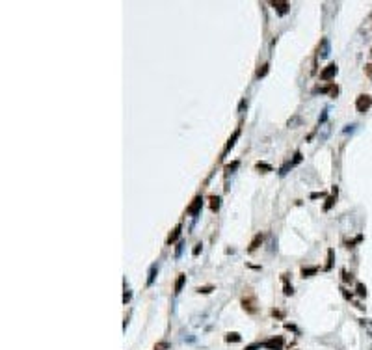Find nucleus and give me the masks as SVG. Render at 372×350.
I'll return each mask as SVG.
<instances>
[{
    "instance_id": "nucleus-1",
    "label": "nucleus",
    "mask_w": 372,
    "mask_h": 350,
    "mask_svg": "<svg viewBox=\"0 0 372 350\" xmlns=\"http://www.w3.org/2000/svg\"><path fill=\"white\" fill-rule=\"evenodd\" d=\"M242 307H244L246 313H251V315L257 311V296H255V292L251 289H247L244 292V296H242Z\"/></svg>"
},
{
    "instance_id": "nucleus-2",
    "label": "nucleus",
    "mask_w": 372,
    "mask_h": 350,
    "mask_svg": "<svg viewBox=\"0 0 372 350\" xmlns=\"http://www.w3.org/2000/svg\"><path fill=\"white\" fill-rule=\"evenodd\" d=\"M370 106H372V97H370V95H359V97H357V101H356V108H357V112L365 114Z\"/></svg>"
},
{
    "instance_id": "nucleus-3",
    "label": "nucleus",
    "mask_w": 372,
    "mask_h": 350,
    "mask_svg": "<svg viewBox=\"0 0 372 350\" xmlns=\"http://www.w3.org/2000/svg\"><path fill=\"white\" fill-rule=\"evenodd\" d=\"M337 71H339L337 63H329L326 69H322V73H320V80H331V78L337 75Z\"/></svg>"
},
{
    "instance_id": "nucleus-4",
    "label": "nucleus",
    "mask_w": 372,
    "mask_h": 350,
    "mask_svg": "<svg viewBox=\"0 0 372 350\" xmlns=\"http://www.w3.org/2000/svg\"><path fill=\"white\" fill-rule=\"evenodd\" d=\"M264 348L268 350H281L283 348V337H277V339H268L264 343H261Z\"/></svg>"
},
{
    "instance_id": "nucleus-5",
    "label": "nucleus",
    "mask_w": 372,
    "mask_h": 350,
    "mask_svg": "<svg viewBox=\"0 0 372 350\" xmlns=\"http://www.w3.org/2000/svg\"><path fill=\"white\" fill-rule=\"evenodd\" d=\"M201 203H203V197H201V196H195L193 201H192V205L186 209V212H188V214H197L199 209H201Z\"/></svg>"
},
{
    "instance_id": "nucleus-6",
    "label": "nucleus",
    "mask_w": 372,
    "mask_h": 350,
    "mask_svg": "<svg viewBox=\"0 0 372 350\" xmlns=\"http://www.w3.org/2000/svg\"><path fill=\"white\" fill-rule=\"evenodd\" d=\"M181 229H183V225H181V223H177V225H175V229H173V231L170 233V237H168L166 244H173V242H175V240L179 238V235H181Z\"/></svg>"
},
{
    "instance_id": "nucleus-7",
    "label": "nucleus",
    "mask_w": 372,
    "mask_h": 350,
    "mask_svg": "<svg viewBox=\"0 0 372 350\" xmlns=\"http://www.w3.org/2000/svg\"><path fill=\"white\" fill-rule=\"evenodd\" d=\"M272 6L277 9V13H279V15H285V13L288 11V7H290V4H288V2H272Z\"/></svg>"
},
{
    "instance_id": "nucleus-8",
    "label": "nucleus",
    "mask_w": 372,
    "mask_h": 350,
    "mask_svg": "<svg viewBox=\"0 0 372 350\" xmlns=\"http://www.w3.org/2000/svg\"><path fill=\"white\" fill-rule=\"evenodd\" d=\"M238 136H240V129H236V131L233 132V136L227 140V144H225V149H223V155H227V151H229V149L234 145V142H236V138H238Z\"/></svg>"
},
{
    "instance_id": "nucleus-9",
    "label": "nucleus",
    "mask_w": 372,
    "mask_h": 350,
    "mask_svg": "<svg viewBox=\"0 0 372 350\" xmlns=\"http://www.w3.org/2000/svg\"><path fill=\"white\" fill-rule=\"evenodd\" d=\"M318 50H320V52H318V54H320V56H322V58H326V56H328V54H329V41H328V39H326V37H324V39H322V43H320V47H318Z\"/></svg>"
},
{
    "instance_id": "nucleus-10",
    "label": "nucleus",
    "mask_w": 372,
    "mask_h": 350,
    "mask_svg": "<svg viewBox=\"0 0 372 350\" xmlns=\"http://www.w3.org/2000/svg\"><path fill=\"white\" fill-rule=\"evenodd\" d=\"M184 281H186V274H179V278H177V281H175V294H179V292H181V289H183Z\"/></svg>"
},
{
    "instance_id": "nucleus-11",
    "label": "nucleus",
    "mask_w": 372,
    "mask_h": 350,
    "mask_svg": "<svg viewBox=\"0 0 372 350\" xmlns=\"http://www.w3.org/2000/svg\"><path fill=\"white\" fill-rule=\"evenodd\" d=\"M337 201V186L333 188V196L331 197H328V201H326V205H324V210H329L331 207H333V203Z\"/></svg>"
},
{
    "instance_id": "nucleus-12",
    "label": "nucleus",
    "mask_w": 372,
    "mask_h": 350,
    "mask_svg": "<svg viewBox=\"0 0 372 350\" xmlns=\"http://www.w3.org/2000/svg\"><path fill=\"white\" fill-rule=\"evenodd\" d=\"M262 242V233H257L255 237H253V240H251V244H249V251H253L255 248H259V244Z\"/></svg>"
},
{
    "instance_id": "nucleus-13",
    "label": "nucleus",
    "mask_w": 372,
    "mask_h": 350,
    "mask_svg": "<svg viewBox=\"0 0 372 350\" xmlns=\"http://www.w3.org/2000/svg\"><path fill=\"white\" fill-rule=\"evenodd\" d=\"M157 272H158V266H157V265H153V266H151V270H149L147 285H153V281H155V276H157Z\"/></svg>"
},
{
    "instance_id": "nucleus-14",
    "label": "nucleus",
    "mask_w": 372,
    "mask_h": 350,
    "mask_svg": "<svg viewBox=\"0 0 372 350\" xmlns=\"http://www.w3.org/2000/svg\"><path fill=\"white\" fill-rule=\"evenodd\" d=\"M333 255H335V251H333V248H329V250H328V265L324 266V270H329V268H331V265H333Z\"/></svg>"
},
{
    "instance_id": "nucleus-15",
    "label": "nucleus",
    "mask_w": 372,
    "mask_h": 350,
    "mask_svg": "<svg viewBox=\"0 0 372 350\" xmlns=\"http://www.w3.org/2000/svg\"><path fill=\"white\" fill-rule=\"evenodd\" d=\"M316 270H318L316 266H311V268H303V270H302V276H303V278H311V276H313V274H315Z\"/></svg>"
},
{
    "instance_id": "nucleus-16",
    "label": "nucleus",
    "mask_w": 372,
    "mask_h": 350,
    "mask_svg": "<svg viewBox=\"0 0 372 350\" xmlns=\"http://www.w3.org/2000/svg\"><path fill=\"white\" fill-rule=\"evenodd\" d=\"M210 201H212V203H210V209L216 212V210L220 209V197H216V196H214V197H210Z\"/></svg>"
},
{
    "instance_id": "nucleus-17",
    "label": "nucleus",
    "mask_w": 372,
    "mask_h": 350,
    "mask_svg": "<svg viewBox=\"0 0 372 350\" xmlns=\"http://www.w3.org/2000/svg\"><path fill=\"white\" fill-rule=\"evenodd\" d=\"M225 341H229V343H231V341H233V343H238V341H240V335H238V334H227Z\"/></svg>"
},
{
    "instance_id": "nucleus-18",
    "label": "nucleus",
    "mask_w": 372,
    "mask_h": 350,
    "mask_svg": "<svg viewBox=\"0 0 372 350\" xmlns=\"http://www.w3.org/2000/svg\"><path fill=\"white\" fill-rule=\"evenodd\" d=\"M266 73H268V63H264V65H262V69H259V71H257V78L264 76Z\"/></svg>"
},
{
    "instance_id": "nucleus-19",
    "label": "nucleus",
    "mask_w": 372,
    "mask_h": 350,
    "mask_svg": "<svg viewBox=\"0 0 372 350\" xmlns=\"http://www.w3.org/2000/svg\"><path fill=\"white\" fill-rule=\"evenodd\" d=\"M357 294H359V296H365V294H367V289H365L363 283H357Z\"/></svg>"
},
{
    "instance_id": "nucleus-20",
    "label": "nucleus",
    "mask_w": 372,
    "mask_h": 350,
    "mask_svg": "<svg viewBox=\"0 0 372 350\" xmlns=\"http://www.w3.org/2000/svg\"><path fill=\"white\" fill-rule=\"evenodd\" d=\"M298 162H302V153H300V151H298V153L294 155V160H292V166H296Z\"/></svg>"
},
{
    "instance_id": "nucleus-21",
    "label": "nucleus",
    "mask_w": 372,
    "mask_h": 350,
    "mask_svg": "<svg viewBox=\"0 0 372 350\" xmlns=\"http://www.w3.org/2000/svg\"><path fill=\"white\" fill-rule=\"evenodd\" d=\"M257 168H259V170H268V172H272V166H268V164H262V162H259V164H257Z\"/></svg>"
},
{
    "instance_id": "nucleus-22",
    "label": "nucleus",
    "mask_w": 372,
    "mask_h": 350,
    "mask_svg": "<svg viewBox=\"0 0 372 350\" xmlns=\"http://www.w3.org/2000/svg\"><path fill=\"white\" fill-rule=\"evenodd\" d=\"M292 292H294V291H292V285H288V283H285V294H287V296H290V294H292Z\"/></svg>"
},
{
    "instance_id": "nucleus-23",
    "label": "nucleus",
    "mask_w": 372,
    "mask_h": 350,
    "mask_svg": "<svg viewBox=\"0 0 372 350\" xmlns=\"http://www.w3.org/2000/svg\"><path fill=\"white\" fill-rule=\"evenodd\" d=\"M212 289H214V287H199L197 291H199V292H203V294H208V292H210Z\"/></svg>"
},
{
    "instance_id": "nucleus-24",
    "label": "nucleus",
    "mask_w": 372,
    "mask_h": 350,
    "mask_svg": "<svg viewBox=\"0 0 372 350\" xmlns=\"http://www.w3.org/2000/svg\"><path fill=\"white\" fill-rule=\"evenodd\" d=\"M168 347H170V345H168V343H158V345H157V347H155V350H166V348H168Z\"/></svg>"
},
{
    "instance_id": "nucleus-25",
    "label": "nucleus",
    "mask_w": 372,
    "mask_h": 350,
    "mask_svg": "<svg viewBox=\"0 0 372 350\" xmlns=\"http://www.w3.org/2000/svg\"><path fill=\"white\" fill-rule=\"evenodd\" d=\"M365 73H367V75H369V76L372 78V63H369V65L365 67Z\"/></svg>"
},
{
    "instance_id": "nucleus-26",
    "label": "nucleus",
    "mask_w": 372,
    "mask_h": 350,
    "mask_svg": "<svg viewBox=\"0 0 372 350\" xmlns=\"http://www.w3.org/2000/svg\"><path fill=\"white\" fill-rule=\"evenodd\" d=\"M183 246H184V242H179V246H177V253H175L177 257L181 255V251H183Z\"/></svg>"
},
{
    "instance_id": "nucleus-27",
    "label": "nucleus",
    "mask_w": 372,
    "mask_h": 350,
    "mask_svg": "<svg viewBox=\"0 0 372 350\" xmlns=\"http://www.w3.org/2000/svg\"><path fill=\"white\" fill-rule=\"evenodd\" d=\"M261 347H262V345H261V343H257V345H249L246 350H257V348H261Z\"/></svg>"
},
{
    "instance_id": "nucleus-28",
    "label": "nucleus",
    "mask_w": 372,
    "mask_h": 350,
    "mask_svg": "<svg viewBox=\"0 0 372 350\" xmlns=\"http://www.w3.org/2000/svg\"><path fill=\"white\" fill-rule=\"evenodd\" d=\"M324 196V192H315V194H311V197L313 199H316V197H322Z\"/></svg>"
},
{
    "instance_id": "nucleus-29",
    "label": "nucleus",
    "mask_w": 372,
    "mask_h": 350,
    "mask_svg": "<svg viewBox=\"0 0 372 350\" xmlns=\"http://www.w3.org/2000/svg\"><path fill=\"white\" fill-rule=\"evenodd\" d=\"M199 251H201V244H195V248H193V255H199Z\"/></svg>"
},
{
    "instance_id": "nucleus-30",
    "label": "nucleus",
    "mask_w": 372,
    "mask_h": 350,
    "mask_svg": "<svg viewBox=\"0 0 372 350\" xmlns=\"http://www.w3.org/2000/svg\"><path fill=\"white\" fill-rule=\"evenodd\" d=\"M343 276H344V281H352V274H346V272H343Z\"/></svg>"
},
{
    "instance_id": "nucleus-31",
    "label": "nucleus",
    "mask_w": 372,
    "mask_h": 350,
    "mask_svg": "<svg viewBox=\"0 0 372 350\" xmlns=\"http://www.w3.org/2000/svg\"><path fill=\"white\" fill-rule=\"evenodd\" d=\"M326 117H328V110H324V114L320 116V123H322V121H326Z\"/></svg>"
},
{
    "instance_id": "nucleus-32",
    "label": "nucleus",
    "mask_w": 372,
    "mask_h": 350,
    "mask_svg": "<svg viewBox=\"0 0 372 350\" xmlns=\"http://www.w3.org/2000/svg\"><path fill=\"white\" fill-rule=\"evenodd\" d=\"M236 166H238V162H233V164H229V166H227V170H229V172H231V170H234V168H236Z\"/></svg>"
}]
</instances>
